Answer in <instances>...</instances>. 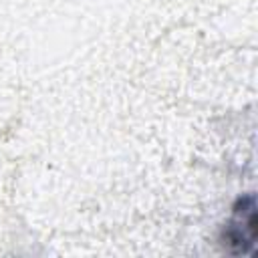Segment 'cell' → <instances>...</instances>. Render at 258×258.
<instances>
[{"label": "cell", "mask_w": 258, "mask_h": 258, "mask_svg": "<svg viewBox=\"0 0 258 258\" xmlns=\"http://www.w3.org/2000/svg\"><path fill=\"white\" fill-rule=\"evenodd\" d=\"M256 200L254 194L240 198L232 208V218L220 232V244L228 254H252L256 242Z\"/></svg>", "instance_id": "1"}]
</instances>
